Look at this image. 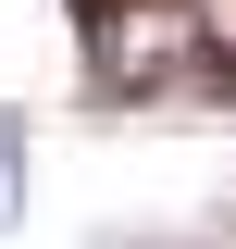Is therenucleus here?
<instances>
[{
	"label": "nucleus",
	"mask_w": 236,
	"mask_h": 249,
	"mask_svg": "<svg viewBox=\"0 0 236 249\" xmlns=\"http://www.w3.org/2000/svg\"><path fill=\"white\" fill-rule=\"evenodd\" d=\"M13 212H25V124L0 112V237H13Z\"/></svg>",
	"instance_id": "f257e3e1"
}]
</instances>
